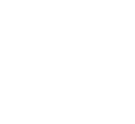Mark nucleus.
Masks as SVG:
<instances>
[]
</instances>
